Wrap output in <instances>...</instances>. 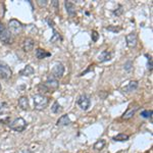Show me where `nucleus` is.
<instances>
[{
    "label": "nucleus",
    "instance_id": "1",
    "mask_svg": "<svg viewBox=\"0 0 153 153\" xmlns=\"http://www.w3.org/2000/svg\"><path fill=\"white\" fill-rule=\"evenodd\" d=\"M34 101V108L36 110H43L47 107L49 99L46 96L42 95V94H37L33 97Z\"/></svg>",
    "mask_w": 153,
    "mask_h": 153
},
{
    "label": "nucleus",
    "instance_id": "2",
    "mask_svg": "<svg viewBox=\"0 0 153 153\" xmlns=\"http://www.w3.org/2000/svg\"><path fill=\"white\" fill-rule=\"evenodd\" d=\"M8 127L10 128V130L16 131V132H24L27 128V122L24 120L23 117H16L14 118L12 122L8 123Z\"/></svg>",
    "mask_w": 153,
    "mask_h": 153
},
{
    "label": "nucleus",
    "instance_id": "3",
    "mask_svg": "<svg viewBox=\"0 0 153 153\" xmlns=\"http://www.w3.org/2000/svg\"><path fill=\"white\" fill-rule=\"evenodd\" d=\"M8 30L10 32L11 35L13 36H18L23 32V25L21 22H19L18 19H12L8 22Z\"/></svg>",
    "mask_w": 153,
    "mask_h": 153
},
{
    "label": "nucleus",
    "instance_id": "4",
    "mask_svg": "<svg viewBox=\"0 0 153 153\" xmlns=\"http://www.w3.org/2000/svg\"><path fill=\"white\" fill-rule=\"evenodd\" d=\"M0 41L3 44H11L13 42V37L10 34V32L1 23H0Z\"/></svg>",
    "mask_w": 153,
    "mask_h": 153
},
{
    "label": "nucleus",
    "instance_id": "5",
    "mask_svg": "<svg viewBox=\"0 0 153 153\" xmlns=\"http://www.w3.org/2000/svg\"><path fill=\"white\" fill-rule=\"evenodd\" d=\"M12 75V71L8 65L6 63L0 61V78H2L3 80H8Z\"/></svg>",
    "mask_w": 153,
    "mask_h": 153
},
{
    "label": "nucleus",
    "instance_id": "6",
    "mask_svg": "<svg viewBox=\"0 0 153 153\" xmlns=\"http://www.w3.org/2000/svg\"><path fill=\"white\" fill-rule=\"evenodd\" d=\"M76 103H78V105L80 106V108L82 110H88V108L90 107V103H91L90 98L86 94H82L78 98Z\"/></svg>",
    "mask_w": 153,
    "mask_h": 153
},
{
    "label": "nucleus",
    "instance_id": "7",
    "mask_svg": "<svg viewBox=\"0 0 153 153\" xmlns=\"http://www.w3.org/2000/svg\"><path fill=\"white\" fill-rule=\"evenodd\" d=\"M63 74H65V65L60 62L55 63L52 68V75L55 79H60L63 76Z\"/></svg>",
    "mask_w": 153,
    "mask_h": 153
},
{
    "label": "nucleus",
    "instance_id": "8",
    "mask_svg": "<svg viewBox=\"0 0 153 153\" xmlns=\"http://www.w3.org/2000/svg\"><path fill=\"white\" fill-rule=\"evenodd\" d=\"M138 109H139V105H138V104L130 105L129 108L126 110V112L123 114L122 117L124 118V120H130V118H132L133 117H134L136 111H137Z\"/></svg>",
    "mask_w": 153,
    "mask_h": 153
},
{
    "label": "nucleus",
    "instance_id": "9",
    "mask_svg": "<svg viewBox=\"0 0 153 153\" xmlns=\"http://www.w3.org/2000/svg\"><path fill=\"white\" fill-rule=\"evenodd\" d=\"M44 85L47 87L49 90H52V89H57L58 86H59V83L57 81V79H55L53 76H49L47 78V80H46V82L44 83Z\"/></svg>",
    "mask_w": 153,
    "mask_h": 153
},
{
    "label": "nucleus",
    "instance_id": "10",
    "mask_svg": "<svg viewBox=\"0 0 153 153\" xmlns=\"http://www.w3.org/2000/svg\"><path fill=\"white\" fill-rule=\"evenodd\" d=\"M126 41H127V45L130 48H134L137 45V35L136 33H130L126 36Z\"/></svg>",
    "mask_w": 153,
    "mask_h": 153
},
{
    "label": "nucleus",
    "instance_id": "11",
    "mask_svg": "<svg viewBox=\"0 0 153 153\" xmlns=\"http://www.w3.org/2000/svg\"><path fill=\"white\" fill-rule=\"evenodd\" d=\"M71 123V122L70 117H68V114H63L57 120V122H56V126H57V127H65V126L70 125Z\"/></svg>",
    "mask_w": 153,
    "mask_h": 153
},
{
    "label": "nucleus",
    "instance_id": "12",
    "mask_svg": "<svg viewBox=\"0 0 153 153\" xmlns=\"http://www.w3.org/2000/svg\"><path fill=\"white\" fill-rule=\"evenodd\" d=\"M34 48V40L32 38H27L25 39L24 43H23V49L25 52H30L32 51Z\"/></svg>",
    "mask_w": 153,
    "mask_h": 153
},
{
    "label": "nucleus",
    "instance_id": "13",
    "mask_svg": "<svg viewBox=\"0 0 153 153\" xmlns=\"http://www.w3.org/2000/svg\"><path fill=\"white\" fill-rule=\"evenodd\" d=\"M138 86H139V83L137 81H131V82L128 84L126 87L123 88V91L126 93H130V92H133V91L137 90Z\"/></svg>",
    "mask_w": 153,
    "mask_h": 153
},
{
    "label": "nucleus",
    "instance_id": "14",
    "mask_svg": "<svg viewBox=\"0 0 153 153\" xmlns=\"http://www.w3.org/2000/svg\"><path fill=\"white\" fill-rule=\"evenodd\" d=\"M111 52H109L108 50H103L101 54L99 55V57H98V60L100 61V62H105V61H109L110 59H111Z\"/></svg>",
    "mask_w": 153,
    "mask_h": 153
},
{
    "label": "nucleus",
    "instance_id": "15",
    "mask_svg": "<svg viewBox=\"0 0 153 153\" xmlns=\"http://www.w3.org/2000/svg\"><path fill=\"white\" fill-rule=\"evenodd\" d=\"M65 6L66 9V12L70 14L71 16H76V6L74 5L70 1H65Z\"/></svg>",
    "mask_w": 153,
    "mask_h": 153
},
{
    "label": "nucleus",
    "instance_id": "16",
    "mask_svg": "<svg viewBox=\"0 0 153 153\" xmlns=\"http://www.w3.org/2000/svg\"><path fill=\"white\" fill-rule=\"evenodd\" d=\"M51 54L47 52L46 50H44V49L42 48H37L36 49V57L38 59H44L46 57H48V56H50Z\"/></svg>",
    "mask_w": 153,
    "mask_h": 153
},
{
    "label": "nucleus",
    "instance_id": "17",
    "mask_svg": "<svg viewBox=\"0 0 153 153\" xmlns=\"http://www.w3.org/2000/svg\"><path fill=\"white\" fill-rule=\"evenodd\" d=\"M19 106L23 110H27L29 108V99L26 96H22L19 99Z\"/></svg>",
    "mask_w": 153,
    "mask_h": 153
},
{
    "label": "nucleus",
    "instance_id": "18",
    "mask_svg": "<svg viewBox=\"0 0 153 153\" xmlns=\"http://www.w3.org/2000/svg\"><path fill=\"white\" fill-rule=\"evenodd\" d=\"M33 74H34V68H32V66L30 65H26L23 68V70L19 71V75H21V76H30L33 75Z\"/></svg>",
    "mask_w": 153,
    "mask_h": 153
},
{
    "label": "nucleus",
    "instance_id": "19",
    "mask_svg": "<svg viewBox=\"0 0 153 153\" xmlns=\"http://www.w3.org/2000/svg\"><path fill=\"white\" fill-rule=\"evenodd\" d=\"M129 138L130 137L128 135L120 133V134L114 136V137L112 138V140H114V141H117V142H125V141H128V140H129Z\"/></svg>",
    "mask_w": 153,
    "mask_h": 153
},
{
    "label": "nucleus",
    "instance_id": "20",
    "mask_svg": "<svg viewBox=\"0 0 153 153\" xmlns=\"http://www.w3.org/2000/svg\"><path fill=\"white\" fill-rule=\"evenodd\" d=\"M51 111L53 113H59L62 111V107H61V105L59 104L57 101H55L52 104V106H51Z\"/></svg>",
    "mask_w": 153,
    "mask_h": 153
},
{
    "label": "nucleus",
    "instance_id": "21",
    "mask_svg": "<svg viewBox=\"0 0 153 153\" xmlns=\"http://www.w3.org/2000/svg\"><path fill=\"white\" fill-rule=\"evenodd\" d=\"M105 144H106L105 140H103V139L98 140V141L94 144V146H93V148H94L95 150H102L103 148H104Z\"/></svg>",
    "mask_w": 153,
    "mask_h": 153
},
{
    "label": "nucleus",
    "instance_id": "22",
    "mask_svg": "<svg viewBox=\"0 0 153 153\" xmlns=\"http://www.w3.org/2000/svg\"><path fill=\"white\" fill-rule=\"evenodd\" d=\"M61 40H62L61 36L59 35V34L55 31V30H53V36L51 37V39H50V42H51V43H57V42L61 41Z\"/></svg>",
    "mask_w": 153,
    "mask_h": 153
},
{
    "label": "nucleus",
    "instance_id": "23",
    "mask_svg": "<svg viewBox=\"0 0 153 153\" xmlns=\"http://www.w3.org/2000/svg\"><path fill=\"white\" fill-rule=\"evenodd\" d=\"M141 117L144 118H152V110L151 109H146V110H143L141 112Z\"/></svg>",
    "mask_w": 153,
    "mask_h": 153
},
{
    "label": "nucleus",
    "instance_id": "24",
    "mask_svg": "<svg viewBox=\"0 0 153 153\" xmlns=\"http://www.w3.org/2000/svg\"><path fill=\"white\" fill-rule=\"evenodd\" d=\"M7 103H2L1 105H0V114H4V113H6L8 111V107H7Z\"/></svg>",
    "mask_w": 153,
    "mask_h": 153
},
{
    "label": "nucleus",
    "instance_id": "25",
    "mask_svg": "<svg viewBox=\"0 0 153 153\" xmlns=\"http://www.w3.org/2000/svg\"><path fill=\"white\" fill-rule=\"evenodd\" d=\"M91 37H92V41L93 42H97L98 38H99V34H98L96 31H92V35H91Z\"/></svg>",
    "mask_w": 153,
    "mask_h": 153
},
{
    "label": "nucleus",
    "instance_id": "26",
    "mask_svg": "<svg viewBox=\"0 0 153 153\" xmlns=\"http://www.w3.org/2000/svg\"><path fill=\"white\" fill-rule=\"evenodd\" d=\"M147 57H148V63H147V68H148V70H149L150 71H152V57L151 56H148L146 55Z\"/></svg>",
    "mask_w": 153,
    "mask_h": 153
},
{
    "label": "nucleus",
    "instance_id": "27",
    "mask_svg": "<svg viewBox=\"0 0 153 153\" xmlns=\"http://www.w3.org/2000/svg\"><path fill=\"white\" fill-rule=\"evenodd\" d=\"M122 13H123V6L122 5H120L117 10L113 11V14H115V16H120Z\"/></svg>",
    "mask_w": 153,
    "mask_h": 153
},
{
    "label": "nucleus",
    "instance_id": "28",
    "mask_svg": "<svg viewBox=\"0 0 153 153\" xmlns=\"http://www.w3.org/2000/svg\"><path fill=\"white\" fill-rule=\"evenodd\" d=\"M37 3H38V5L39 6H41V7H43V6H46L47 5V0H38L37 1Z\"/></svg>",
    "mask_w": 153,
    "mask_h": 153
},
{
    "label": "nucleus",
    "instance_id": "29",
    "mask_svg": "<svg viewBox=\"0 0 153 153\" xmlns=\"http://www.w3.org/2000/svg\"><path fill=\"white\" fill-rule=\"evenodd\" d=\"M131 68H132V61H127L125 63V70L129 71H131Z\"/></svg>",
    "mask_w": 153,
    "mask_h": 153
},
{
    "label": "nucleus",
    "instance_id": "30",
    "mask_svg": "<svg viewBox=\"0 0 153 153\" xmlns=\"http://www.w3.org/2000/svg\"><path fill=\"white\" fill-rule=\"evenodd\" d=\"M106 30H108V31H112V32H114V33H117V32L120 31L122 28H120H120H112V27H107Z\"/></svg>",
    "mask_w": 153,
    "mask_h": 153
},
{
    "label": "nucleus",
    "instance_id": "31",
    "mask_svg": "<svg viewBox=\"0 0 153 153\" xmlns=\"http://www.w3.org/2000/svg\"><path fill=\"white\" fill-rule=\"evenodd\" d=\"M93 66H94V65H89V68H87V70H86L85 71H83V73H81V74H80V76H84V75H86V74L89 73V71H91V70L93 71Z\"/></svg>",
    "mask_w": 153,
    "mask_h": 153
},
{
    "label": "nucleus",
    "instance_id": "32",
    "mask_svg": "<svg viewBox=\"0 0 153 153\" xmlns=\"http://www.w3.org/2000/svg\"><path fill=\"white\" fill-rule=\"evenodd\" d=\"M51 4H52L53 6L57 7V6H58V1H56V0H54V1H52V2H51Z\"/></svg>",
    "mask_w": 153,
    "mask_h": 153
},
{
    "label": "nucleus",
    "instance_id": "33",
    "mask_svg": "<svg viewBox=\"0 0 153 153\" xmlns=\"http://www.w3.org/2000/svg\"><path fill=\"white\" fill-rule=\"evenodd\" d=\"M0 91H1V85H0Z\"/></svg>",
    "mask_w": 153,
    "mask_h": 153
}]
</instances>
